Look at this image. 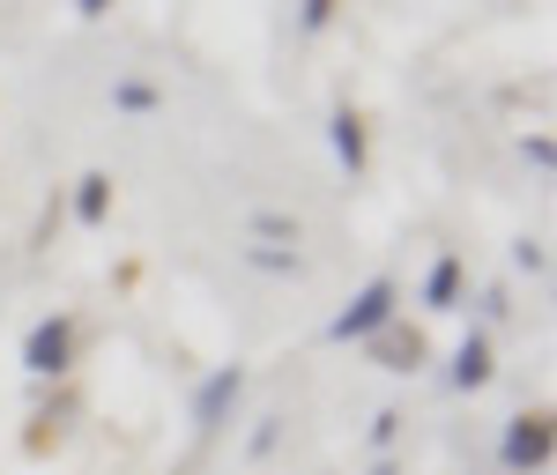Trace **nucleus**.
Instances as JSON below:
<instances>
[{"label": "nucleus", "mask_w": 557, "mask_h": 475, "mask_svg": "<svg viewBox=\"0 0 557 475\" xmlns=\"http://www.w3.org/2000/svg\"><path fill=\"white\" fill-rule=\"evenodd\" d=\"M520 157H528V164H535V172H550V164H557L550 134H520Z\"/></svg>", "instance_id": "ddd939ff"}, {"label": "nucleus", "mask_w": 557, "mask_h": 475, "mask_svg": "<svg viewBox=\"0 0 557 475\" xmlns=\"http://www.w3.org/2000/svg\"><path fill=\"white\" fill-rule=\"evenodd\" d=\"M506 468H513V475L550 468V416H543V409H535V416H513V424H506Z\"/></svg>", "instance_id": "20e7f679"}, {"label": "nucleus", "mask_w": 557, "mask_h": 475, "mask_svg": "<svg viewBox=\"0 0 557 475\" xmlns=\"http://www.w3.org/2000/svg\"><path fill=\"white\" fill-rule=\"evenodd\" d=\"M253 230H260V238H283V246L298 253V223H290V216H253Z\"/></svg>", "instance_id": "4468645a"}, {"label": "nucleus", "mask_w": 557, "mask_h": 475, "mask_svg": "<svg viewBox=\"0 0 557 475\" xmlns=\"http://www.w3.org/2000/svg\"><path fill=\"white\" fill-rule=\"evenodd\" d=\"M112 104H120V112H149L157 89H149V83H120V89H112Z\"/></svg>", "instance_id": "9b49d317"}, {"label": "nucleus", "mask_w": 557, "mask_h": 475, "mask_svg": "<svg viewBox=\"0 0 557 475\" xmlns=\"http://www.w3.org/2000/svg\"><path fill=\"white\" fill-rule=\"evenodd\" d=\"M327 141H335V164H343L349 178L364 172V120H357L349 104H335V120H327Z\"/></svg>", "instance_id": "39448f33"}, {"label": "nucleus", "mask_w": 557, "mask_h": 475, "mask_svg": "<svg viewBox=\"0 0 557 475\" xmlns=\"http://www.w3.org/2000/svg\"><path fill=\"white\" fill-rule=\"evenodd\" d=\"M67 364H75V320L52 312V320L30 327V342H23V372H30V379H60Z\"/></svg>", "instance_id": "f03ea898"}, {"label": "nucleus", "mask_w": 557, "mask_h": 475, "mask_svg": "<svg viewBox=\"0 0 557 475\" xmlns=\"http://www.w3.org/2000/svg\"><path fill=\"white\" fill-rule=\"evenodd\" d=\"M327 15H335V0H305V8H298V30H327Z\"/></svg>", "instance_id": "2eb2a0df"}, {"label": "nucleus", "mask_w": 557, "mask_h": 475, "mask_svg": "<svg viewBox=\"0 0 557 475\" xmlns=\"http://www.w3.org/2000/svg\"><path fill=\"white\" fill-rule=\"evenodd\" d=\"M454 387H461V393L491 387V342H483V335H469V342L454 349Z\"/></svg>", "instance_id": "423d86ee"}, {"label": "nucleus", "mask_w": 557, "mask_h": 475, "mask_svg": "<svg viewBox=\"0 0 557 475\" xmlns=\"http://www.w3.org/2000/svg\"><path fill=\"white\" fill-rule=\"evenodd\" d=\"M246 260H253L260 275H298V267H305V260L283 253V246H246Z\"/></svg>", "instance_id": "9d476101"}, {"label": "nucleus", "mask_w": 557, "mask_h": 475, "mask_svg": "<svg viewBox=\"0 0 557 475\" xmlns=\"http://www.w3.org/2000/svg\"><path fill=\"white\" fill-rule=\"evenodd\" d=\"M104 209H112V178H104V172H83V178H75V216H83V223H104Z\"/></svg>", "instance_id": "6e6552de"}, {"label": "nucleus", "mask_w": 557, "mask_h": 475, "mask_svg": "<svg viewBox=\"0 0 557 475\" xmlns=\"http://www.w3.org/2000/svg\"><path fill=\"white\" fill-rule=\"evenodd\" d=\"M394 298H401V290H394L386 275H380V283H364V290H357V298L327 320V335H335V342H372L386 320H394Z\"/></svg>", "instance_id": "f257e3e1"}, {"label": "nucleus", "mask_w": 557, "mask_h": 475, "mask_svg": "<svg viewBox=\"0 0 557 475\" xmlns=\"http://www.w3.org/2000/svg\"><path fill=\"white\" fill-rule=\"evenodd\" d=\"M238 393H246V372H238V364H223V372H209V379L194 387V432H201V438H215L223 424H231Z\"/></svg>", "instance_id": "7ed1b4c3"}, {"label": "nucleus", "mask_w": 557, "mask_h": 475, "mask_svg": "<svg viewBox=\"0 0 557 475\" xmlns=\"http://www.w3.org/2000/svg\"><path fill=\"white\" fill-rule=\"evenodd\" d=\"M394 432H401V416L386 409V416H372V446H394Z\"/></svg>", "instance_id": "dca6fc26"}, {"label": "nucleus", "mask_w": 557, "mask_h": 475, "mask_svg": "<svg viewBox=\"0 0 557 475\" xmlns=\"http://www.w3.org/2000/svg\"><path fill=\"white\" fill-rule=\"evenodd\" d=\"M104 8H112V0H75V15H89V23H97Z\"/></svg>", "instance_id": "f3484780"}, {"label": "nucleus", "mask_w": 557, "mask_h": 475, "mask_svg": "<svg viewBox=\"0 0 557 475\" xmlns=\"http://www.w3.org/2000/svg\"><path fill=\"white\" fill-rule=\"evenodd\" d=\"M454 298H461V260L446 253V260L424 275V304H431V312H454Z\"/></svg>", "instance_id": "0eeeda50"}, {"label": "nucleus", "mask_w": 557, "mask_h": 475, "mask_svg": "<svg viewBox=\"0 0 557 475\" xmlns=\"http://www.w3.org/2000/svg\"><path fill=\"white\" fill-rule=\"evenodd\" d=\"M380 357H386V372H417L424 364V342L417 335H380Z\"/></svg>", "instance_id": "1a4fd4ad"}, {"label": "nucleus", "mask_w": 557, "mask_h": 475, "mask_svg": "<svg viewBox=\"0 0 557 475\" xmlns=\"http://www.w3.org/2000/svg\"><path fill=\"white\" fill-rule=\"evenodd\" d=\"M513 267H520V275H543V267H550L543 238H520V246H513Z\"/></svg>", "instance_id": "f8f14e48"}, {"label": "nucleus", "mask_w": 557, "mask_h": 475, "mask_svg": "<svg viewBox=\"0 0 557 475\" xmlns=\"http://www.w3.org/2000/svg\"><path fill=\"white\" fill-rule=\"evenodd\" d=\"M372 475H394V461H380V468H372Z\"/></svg>", "instance_id": "a211bd4d"}]
</instances>
